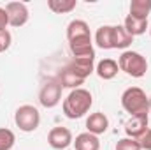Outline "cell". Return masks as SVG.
Instances as JSON below:
<instances>
[{
  "instance_id": "8992f818",
  "label": "cell",
  "mask_w": 151,
  "mask_h": 150,
  "mask_svg": "<svg viewBox=\"0 0 151 150\" xmlns=\"http://www.w3.org/2000/svg\"><path fill=\"white\" fill-rule=\"evenodd\" d=\"M74 141L70 129L63 127V125H56L47 133V143L55 150H65L67 147H70Z\"/></svg>"
},
{
  "instance_id": "9a60e30c",
  "label": "cell",
  "mask_w": 151,
  "mask_h": 150,
  "mask_svg": "<svg viewBox=\"0 0 151 150\" xmlns=\"http://www.w3.org/2000/svg\"><path fill=\"white\" fill-rule=\"evenodd\" d=\"M95 71H97L99 78H102V79H113L114 76L118 74L119 67H118V62L116 60H113V58H104V60H100L97 64Z\"/></svg>"
},
{
  "instance_id": "ba28073f",
  "label": "cell",
  "mask_w": 151,
  "mask_h": 150,
  "mask_svg": "<svg viewBox=\"0 0 151 150\" xmlns=\"http://www.w3.org/2000/svg\"><path fill=\"white\" fill-rule=\"evenodd\" d=\"M148 120H150V115L130 117V120H127V124H125L127 136L128 138H134V140H139L148 131Z\"/></svg>"
},
{
  "instance_id": "6da1fadb",
  "label": "cell",
  "mask_w": 151,
  "mask_h": 150,
  "mask_svg": "<svg viewBox=\"0 0 151 150\" xmlns=\"http://www.w3.org/2000/svg\"><path fill=\"white\" fill-rule=\"evenodd\" d=\"M91 104H93V97H91L90 90L76 88V90H70V94L63 99L62 108H63V113H65L67 118L76 120V118L84 117L86 113L90 111Z\"/></svg>"
},
{
  "instance_id": "d6986e66",
  "label": "cell",
  "mask_w": 151,
  "mask_h": 150,
  "mask_svg": "<svg viewBox=\"0 0 151 150\" xmlns=\"http://www.w3.org/2000/svg\"><path fill=\"white\" fill-rule=\"evenodd\" d=\"M151 12V0H132L130 2V16L137 20H148Z\"/></svg>"
},
{
  "instance_id": "ac0fdd59",
  "label": "cell",
  "mask_w": 151,
  "mask_h": 150,
  "mask_svg": "<svg viewBox=\"0 0 151 150\" xmlns=\"http://www.w3.org/2000/svg\"><path fill=\"white\" fill-rule=\"evenodd\" d=\"M113 28L114 25H104L95 34V44L102 50H113Z\"/></svg>"
},
{
  "instance_id": "30bf717a",
  "label": "cell",
  "mask_w": 151,
  "mask_h": 150,
  "mask_svg": "<svg viewBox=\"0 0 151 150\" xmlns=\"http://www.w3.org/2000/svg\"><path fill=\"white\" fill-rule=\"evenodd\" d=\"M69 48L72 57H95V50H93V42H91V36L86 37H79L69 41Z\"/></svg>"
},
{
  "instance_id": "7c38bea8",
  "label": "cell",
  "mask_w": 151,
  "mask_h": 150,
  "mask_svg": "<svg viewBox=\"0 0 151 150\" xmlns=\"http://www.w3.org/2000/svg\"><path fill=\"white\" fill-rule=\"evenodd\" d=\"M74 143L76 150H99L100 149V141H99V136L91 134V133H81L76 136Z\"/></svg>"
},
{
  "instance_id": "603a6c76",
  "label": "cell",
  "mask_w": 151,
  "mask_h": 150,
  "mask_svg": "<svg viewBox=\"0 0 151 150\" xmlns=\"http://www.w3.org/2000/svg\"><path fill=\"white\" fill-rule=\"evenodd\" d=\"M11 42H12L11 32H9V30H2V32H0V53L5 51V50H9Z\"/></svg>"
},
{
  "instance_id": "484cf974",
  "label": "cell",
  "mask_w": 151,
  "mask_h": 150,
  "mask_svg": "<svg viewBox=\"0 0 151 150\" xmlns=\"http://www.w3.org/2000/svg\"><path fill=\"white\" fill-rule=\"evenodd\" d=\"M150 113H151V95H150Z\"/></svg>"
},
{
  "instance_id": "3957f363",
  "label": "cell",
  "mask_w": 151,
  "mask_h": 150,
  "mask_svg": "<svg viewBox=\"0 0 151 150\" xmlns=\"http://www.w3.org/2000/svg\"><path fill=\"white\" fill-rule=\"evenodd\" d=\"M118 67H119V71H123L125 74L132 76V78H142L148 73V60L141 53L127 50L119 55Z\"/></svg>"
},
{
  "instance_id": "8fae6325",
  "label": "cell",
  "mask_w": 151,
  "mask_h": 150,
  "mask_svg": "<svg viewBox=\"0 0 151 150\" xmlns=\"http://www.w3.org/2000/svg\"><path fill=\"white\" fill-rule=\"evenodd\" d=\"M109 127V118L104 115L102 111H95L90 113V117L86 118V129L88 133L99 136V134H104Z\"/></svg>"
},
{
  "instance_id": "7a4b0ae2",
  "label": "cell",
  "mask_w": 151,
  "mask_h": 150,
  "mask_svg": "<svg viewBox=\"0 0 151 150\" xmlns=\"http://www.w3.org/2000/svg\"><path fill=\"white\" fill-rule=\"evenodd\" d=\"M121 106L130 117L150 115V97L139 87H130L121 94Z\"/></svg>"
},
{
  "instance_id": "d4e9b609",
  "label": "cell",
  "mask_w": 151,
  "mask_h": 150,
  "mask_svg": "<svg viewBox=\"0 0 151 150\" xmlns=\"http://www.w3.org/2000/svg\"><path fill=\"white\" fill-rule=\"evenodd\" d=\"M7 27H9V16L5 12V7H0V32L7 30Z\"/></svg>"
},
{
  "instance_id": "5b68a950",
  "label": "cell",
  "mask_w": 151,
  "mask_h": 150,
  "mask_svg": "<svg viewBox=\"0 0 151 150\" xmlns=\"http://www.w3.org/2000/svg\"><path fill=\"white\" fill-rule=\"evenodd\" d=\"M62 101V85L55 79L47 81L39 92V103L44 108H55Z\"/></svg>"
},
{
  "instance_id": "cb8c5ba5",
  "label": "cell",
  "mask_w": 151,
  "mask_h": 150,
  "mask_svg": "<svg viewBox=\"0 0 151 150\" xmlns=\"http://www.w3.org/2000/svg\"><path fill=\"white\" fill-rule=\"evenodd\" d=\"M139 143H141V149L142 150H151V129H148V131L139 138Z\"/></svg>"
},
{
  "instance_id": "5bb4252c",
  "label": "cell",
  "mask_w": 151,
  "mask_h": 150,
  "mask_svg": "<svg viewBox=\"0 0 151 150\" xmlns=\"http://www.w3.org/2000/svg\"><path fill=\"white\" fill-rule=\"evenodd\" d=\"M134 37L125 30L123 25H114L113 28V50H125L132 44Z\"/></svg>"
},
{
  "instance_id": "4fadbf2b",
  "label": "cell",
  "mask_w": 151,
  "mask_h": 150,
  "mask_svg": "<svg viewBox=\"0 0 151 150\" xmlns=\"http://www.w3.org/2000/svg\"><path fill=\"white\" fill-rule=\"evenodd\" d=\"M58 83L62 85V88H72V90H76V88H81V85L84 83V79L79 78L72 69L63 67L60 71V74H58Z\"/></svg>"
},
{
  "instance_id": "7402d4cb",
  "label": "cell",
  "mask_w": 151,
  "mask_h": 150,
  "mask_svg": "<svg viewBox=\"0 0 151 150\" xmlns=\"http://www.w3.org/2000/svg\"><path fill=\"white\" fill-rule=\"evenodd\" d=\"M116 150H142V149H141L139 140H134V138H128V136H127V138L118 140Z\"/></svg>"
},
{
  "instance_id": "52a82bcc",
  "label": "cell",
  "mask_w": 151,
  "mask_h": 150,
  "mask_svg": "<svg viewBox=\"0 0 151 150\" xmlns=\"http://www.w3.org/2000/svg\"><path fill=\"white\" fill-rule=\"evenodd\" d=\"M5 12L9 16V25L11 27H23L30 18L28 7L23 2H9V4H5Z\"/></svg>"
},
{
  "instance_id": "ffe728a7",
  "label": "cell",
  "mask_w": 151,
  "mask_h": 150,
  "mask_svg": "<svg viewBox=\"0 0 151 150\" xmlns=\"http://www.w3.org/2000/svg\"><path fill=\"white\" fill-rule=\"evenodd\" d=\"M77 0H47V7L56 14H67L74 11Z\"/></svg>"
},
{
  "instance_id": "44dd1931",
  "label": "cell",
  "mask_w": 151,
  "mask_h": 150,
  "mask_svg": "<svg viewBox=\"0 0 151 150\" xmlns=\"http://www.w3.org/2000/svg\"><path fill=\"white\" fill-rule=\"evenodd\" d=\"M16 143V136L11 129L0 127V150H11Z\"/></svg>"
},
{
  "instance_id": "9c48e42d",
  "label": "cell",
  "mask_w": 151,
  "mask_h": 150,
  "mask_svg": "<svg viewBox=\"0 0 151 150\" xmlns=\"http://www.w3.org/2000/svg\"><path fill=\"white\" fill-rule=\"evenodd\" d=\"M67 67L72 69L79 78L86 79L95 71V57H72V60Z\"/></svg>"
},
{
  "instance_id": "2e32d148",
  "label": "cell",
  "mask_w": 151,
  "mask_h": 150,
  "mask_svg": "<svg viewBox=\"0 0 151 150\" xmlns=\"http://www.w3.org/2000/svg\"><path fill=\"white\" fill-rule=\"evenodd\" d=\"M86 36H91L90 27H88L86 21H83V20H72L67 25V39L69 41L79 39V37H86Z\"/></svg>"
},
{
  "instance_id": "e0dca14e",
  "label": "cell",
  "mask_w": 151,
  "mask_h": 150,
  "mask_svg": "<svg viewBox=\"0 0 151 150\" xmlns=\"http://www.w3.org/2000/svg\"><path fill=\"white\" fill-rule=\"evenodd\" d=\"M123 27H125V30H127L132 37H135V36H142V34L150 28L148 20H137V18H132L130 14L125 18Z\"/></svg>"
},
{
  "instance_id": "277c9868",
  "label": "cell",
  "mask_w": 151,
  "mask_h": 150,
  "mask_svg": "<svg viewBox=\"0 0 151 150\" xmlns=\"http://www.w3.org/2000/svg\"><path fill=\"white\" fill-rule=\"evenodd\" d=\"M14 122L23 133H34L40 124V113L32 104H23L14 113Z\"/></svg>"
},
{
  "instance_id": "4316f807",
  "label": "cell",
  "mask_w": 151,
  "mask_h": 150,
  "mask_svg": "<svg viewBox=\"0 0 151 150\" xmlns=\"http://www.w3.org/2000/svg\"><path fill=\"white\" fill-rule=\"evenodd\" d=\"M150 36H151V27H150Z\"/></svg>"
}]
</instances>
